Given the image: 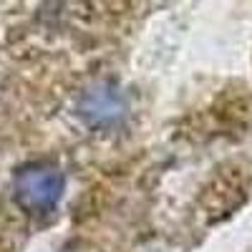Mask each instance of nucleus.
Masks as SVG:
<instances>
[{
  "instance_id": "nucleus-1",
  "label": "nucleus",
  "mask_w": 252,
  "mask_h": 252,
  "mask_svg": "<svg viewBox=\"0 0 252 252\" xmlns=\"http://www.w3.org/2000/svg\"><path fill=\"white\" fill-rule=\"evenodd\" d=\"M66 179L56 166H26L15 174V194L28 209H51L61 194Z\"/></svg>"
},
{
  "instance_id": "nucleus-2",
  "label": "nucleus",
  "mask_w": 252,
  "mask_h": 252,
  "mask_svg": "<svg viewBox=\"0 0 252 252\" xmlns=\"http://www.w3.org/2000/svg\"><path fill=\"white\" fill-rule=\"evenodd\" d=\"M78 111L89 121H94V124L114 121V119H119L124 114V101H121V96L114 89L98 86V89H94V91H89L86 96H83Z\"/></svg>"
}]
</instances>
